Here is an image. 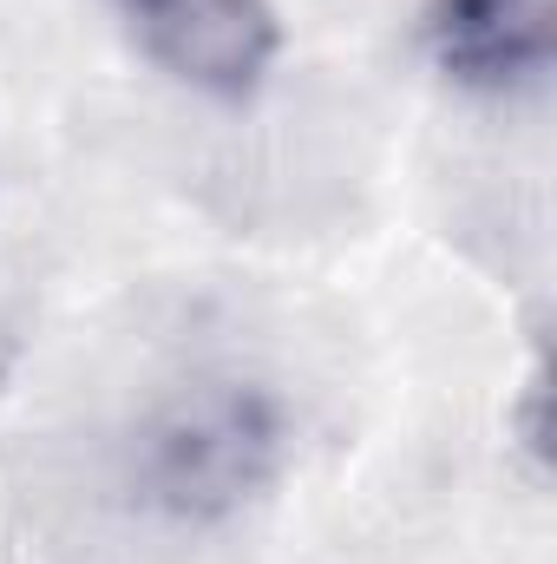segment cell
Returning <instances> with one entry per match:
<instances>
[{
  "label": "cell",
  "mask_w": 557,
  "mask_h": 564,
  "mask_svg": "<svg viewBox=\"0 0 557 564\" xmlns=\"http://www.w3.org/2000/svg\"><path fill=\"white\" fill-rule=\"evenodd\" d=\"M282 453L276 408L250 381H190L139 433V486L171 512L243 506Z\"/></svg>",
  "instance_id": "obj_1"
},
{
  "label": "cell",
  "mask_w": 557,
  "mask_h": 564,
  "mask_svg": "<svg viewBox=\"0 0 557 564\" xmlns=\"http://www.w3.org/2000/svg\"><path fill=\"white\" fill-rule=\"evenodd\" d=\"M139 53L204 99H250L282 53L276 0H112Z\"/></svg>",
  "instance_id": "obj_2"
},
{
  "label": "cell",
  "mask_w": 557,
  "mask_h": 564,
  "mask_svg": "<svg viewBox=\"0 0 557 564\" xmlns=\"http://www.w3.org/2000/svg\"><path fill=\"white\" fill-rule=\"evenodd\" d=\"M426 53L466 93H525L545 86L557 59V0H433Z\"/></svg>",
  "instance_id": "obj_3"
}]
</instances>
